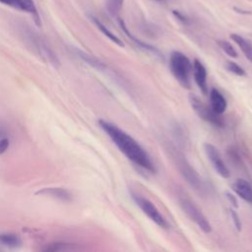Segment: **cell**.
<instances>
[{"instance_id": "1", "label": "cell", "mask_w": 252, "mask_h": 252, "mask_svg": "<svg viewBox=\"0 0 252 252\" xmlns=\"http://www.w3.org/2000/svg\"><path fill=\"white\" fill-rule=\"evenodd\" d=\"M98 124L128 159L148 171H156L155 164L153 163L151 157L132 136L108 121L100 119L98 120Z\"/></svg>"}, {"instance_id": "2", "label": "cell", "mask_w": 252, "mask_h": 252, "mask_svg": "<svg viewBox=\"0 0 252 252\" xmlns=\"http://www.w3.org/2000/svg\"><path fill=\"white\" fill-rule=\"evenodd\" d=\"M169 68L178 83L182 87L189 89L190 73L192 71V65L189 58L180 51H172L169 57Z\"/></svg>"}, {"instance_id": "3", "label": "cell", "mask_w": 252, "mask_h": 252, "mask_svg": "<svg viewBox=\"0 0 252 252\" xmlns=\"http://www.w3.org/2000/svg\"><path fill=\"white\" fill-rule=\"evenodd\" d=\"M189 102L195 113L204 121L216 126L222 127L223 121L220 118V114L215 112L211 106L206 105L198 96L195 94L189 95Z\"/></svg>"}, {"instance_id": "4", "label": "cell", "mask_w": 252, "mask_h": 252, "mask_svg": "<svg viewBox=\"0 0 252 252\" xmlns=\"http://www.w3.org/2000/svg\"><path fill=\"white\" fill-rule=\"evenodd\" d=\"M131 198L151 220H153L156 224H158L162 228H167L168 226L167 221L165 220L163 216L159 213L158 208L154 205V203H152L147 198L134 192H131Z\"/></svg>"}, {"instance_id": "5", "label": "cell", "mask_w": 252, "mask_h": 252, "mask_svg": "<svg viewBox=\"0 0 252 252\" xmlns=\"http://www.w3.org/2000/svg\"><path fill=\"white\" fill-rule=\"evenodd\" d=\"M180 207L185 215L194 221L204 232H210L212 230V225L202 211L190 200L186 198H181L179 200Z\"/></svg>"}, {"instance_id": "6", "label": "cell", "mask_w": 252, "mask_h": 252, "mask_svg": "<svg viewBox=\"0 0 252 252\" xmlns=\"http://www.w3.org/2000/svg\"><path fill=\"white\" fill-rule=\"evenodd\" d=\"M177 163L181 174L186 179L188 184L192 188H194L195 191L203 193L205 191V184L202 178L199 176L198 172L191 166V164L183 157H178Z\"/></svg>"}, {"instance_id": "7", "label": "cell", "mask_w": 252, "mask_h": 252, "mask_svg": "<svg viewBox=\"0 0 252 252\" xmlns=\"http://www.w3.org/2000/svg\"><path fill=\"white\" fill-rule=\"evenodd\" d=\"M204 150L205 153L210 159L213 167L215 170L223 178H227L229 176V170L227 166L225 165L224 161L222 160V158L219 152V150L212 144L206 143L204 145Z\"/></svg>"}, {"instance_id": "8", "label": "cell", "mask_w": 252, "mask_h": 252, "mask_svg": "<svg viewBox=\"0 0 252 252\" xmlns=\"http://www.w3.org/2000/svg\"><path fill=\"white\" fill-rule=\"evenodd\" d=\"M192 72L193 77L195 80V83L201 90V92L204 94H208V85H207V70L204 64L198 60L194 59L193 65H192Z\"/></svg>"}, {"instance_id": "9", "label": "cell", "mask_w": 252, "mask_h": 252, "mask_svg": "<svg viewBox=\"0 0 252 252\" xmlns=\"http://www.w3.org/2000/svg\"><path fill=\"white\" fill-rule=\"evenodd\" d=\"M232 190L245 202L252 204V185L245 179H236L232 184Z\"/></svg>"}, {"instance_id": "10", "label": "cell", "mask_w": 252, "mask_h": 252, "mask_svg": "<svg viewBox=\"0 0 252 252\" xmlns=\"http://www.w3.org/2000/svg\"><path fill=\"white\" fill-rule=\"evenodd\" d=\"M0 2L6 4L8 6H11L15 9L32 14L35 18V21L38 20L36 8H35V5L32 0H0Z\"/></svg>"}, {"instance_id": "11", "label": "cell", "mask_w": 252, "mask_h": 252, "mask_svg": "<svg viewBox=\"0 0 252 252\" xmlns=\"http://www.w3.org/2000/svg\"><path fill=\"white\" fill-rule=\"evenodd\" d=\"M211 107L218 114H222L227 108V102L222 94L217 89H212L210 92Z\"/></svg>"}, {"instance_id": "12", "label": "cell", "mask_w": 252, "mask_h": 252, "mask_svg": "<svg viewBox=\"0 0 252 252\" xmlns=\"http://www.w3.org/2000/svg\"><path fill=\"white\" fill-rule=\"evenodd\" d=\"M230 38L240 47L245 57L252 63V43L244 37H242L241 35L235 33L230 34Z\"/></svg>"}, {"instance_id": "13", "label": "cell", "mask_w": 252, "mask_h": 252, "mask_svg": "<svg viewBox=\"0 0 252 252\" xmlns=\"http://www.w3.org/2000/svg\"><path fill=\"white\" fill-rule=\"evenodd\" d=\"M37 194L48 195L61 201H70L72 199V195L70 194V192L63 188H44L38 191Z\"/></svg>"}, {"instance_id": "14", "label": "cell", "mask_w": 252, "mask_h": 252, "mask_svg": "<svg viewBox=\"0 0 252 252\" xmlns=\"http://www.w3.org/2000/svg\"><path fill=\"white\" fill-rule=\"evenodd\" d=\"M0 244L9 248H16L22 244V241L17 234L3 232L0 233Z\"/></svg>"}, {"instance_id": "15", "label": "cell", "mask_w": 252, "mask_h": 252, "mask_svg": "<svg viewBox=\"0 0 252 252\" xmlns=\"http://www.w3.org/2000/svg\"><path fill=\"white\" fill-rule=\"evenodd\" d=\"M94 20V23L96 25V27L98 28V30L104 34V35H106L111 41H113L114 43H116V44H118L119 46H123L124 44H123V42L121 41V39L119 38V37H117L114 33H112L104 25H102L97 19H93Z\"/></svg>"}, {"instance_id": "16", "label": "cell", "mask_w": 252, "mask_h": 252, "mask_svg": "<svg viewBox=\"0 0 252 252\" xmlns=\"http://www.w3.org/2000/svg\"><path fill=\"white\" fill-rule=\"evenodd\" d=\"M77 54H78V56H79L80 58H82L85 62H87L88 64L92 65L93 67H94V68H96V69H98V70H103V69H105V65H104L102 62H100V61L97 60L96 58L91 56L90 54L84 53V52H82V51H77Z\"/></svg>"}, {"instance_id": "17", "label": "cell", "mask_w": 252, "mask_h": 252, "mask_svg": "<svg viewBox=\"0 0 252 252\" xmlns=\"http://www.w3.org/2000/svg\"><path fill=\"white\" fill-rule=\"evenodd\" d=\"M119 23H120V27L122 28V30L124 31V32L130 37V38H132V40H134L139 46H141V47H143L144 49H146V50H149V51H152V52H154V53H158V49H156L154 46H152V45H150V44H148V43H145V42H143V41H141V40H139V39H137L134 35H132L130 32H129V31L127 30V28H126V26H125V24H124V22L123 21H119Z\"/></svg>"}, {"instance_id": "18", "label": "cell", "mask_w": 252, "mask_h": 252, "mask_svg": "<svg viewBox=\"0 0 252 252\" xmlns=\"http://www.w3.org/2000/svg\"><path fill=\"white\" fill-rule=\"evenodd\" d=\"M124 0H108L107 1V10L110 15L115 16L119 13L122 8Z\"/></svg>"}, {"instance_id": "19", "label": "cell", "mask_w": 252, "mask_h": 252, "mask_svg": "<svg viewBox=\"0 0 252 252\" xmlns=\"http://www.w3.org/2000/svg\"><path fill=\"white\" fill-rule=\"evenodd\" d=\"M218 44L220 45V47L230 57L236 58L237 57V52L234 49V47L232 46V44H230L228 41L226 40H219Z\"/></svg>"}, {"instance_id": "20", "label": "cell", "mask_w": 252, "mask_h": 252, "mask_svg": "<svg viewBox=\"0 0 252 252\" xmlns=\"http://www.w3.org/2000/svg\"><path fill=\"white\" fill-rule=\"evenodd\" d=\"M225 68H226L229 72H231V73H233V74H235V75H237V76H244V75H245L244 69H243L242 67H240L238 64H236L235 62L227 61V62H226V65H225Z\"/></svg>"}, {"instance_id": "21", "label": "cell", "mask_w": 252, "mask_h": 252, "mask_svg": "<svg viewBox=\"0 0 252 252\" xmlns=\"http://www.w3.org/2000/svg\"><path fill=\"white\" fill-rule=\"evenodd\" d=\"M8 148H9V139L7 137L2 138L0 140V155L5 153Z\"/></svg>"}, {"instance_id": "22", "label": "cell", "mask_w": 252, "mask_h": 252, "mask_svg": "<svg viewBox=\"0 0 252 252\" xmlns=\"http://www.w3.org/2000/svg\"><path fill=\"white\" fill-rule=\"evenodd\" d=\"M231 216H232V219L234 220V223H235L236 228H237L238 230H240V229H241V224H240V220H239L237 215H236L233 211H231Z\"/></svg>"}, {"instance_id": "23", "label": "cell", "mask_w": 252, "mask_h": 252, "mask_svg": "<svg viewBox=\"0 0 252 252\" xmlns=\"http://www.w3.org/2000/svg\"><path fill=\"white\" fill-rule=\"evenodd\" d=\"M6 135H7V132H6L5 128H4L2 125H0V140H1L2 138H5V137H7Z\"/></svg>"}, {"instance_id": "24", "label": "cell", "mask_w": 252, "mask_h": 252, "mask_svg": "<svg viewBox=\"0 0 252 252\" xmlns=\"http://www.w3.org/2000/svg\"><path fill=\"white\" fill-rule=\"evenodd\" d=\"M156 1H161V0H156Z\"/></svg>"}]
</instances>
